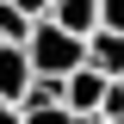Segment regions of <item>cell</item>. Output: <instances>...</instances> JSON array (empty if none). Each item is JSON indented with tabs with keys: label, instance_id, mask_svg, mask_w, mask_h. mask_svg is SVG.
Segmentation results:
<instances>
[{
	"label": "cell",
	"instance_id": "9",
	"mask_svg": "<svg viewBox=\"0 0 124 124\" xmlns=\"http://www.w3.org/2000/svg\"><path fill=\"white\" fill-rule=\"evenodd\" d=\"M99 25H112V31H124V0H99Z\"/></svg>",
	"mask_w": 124,
	"mask_h": 124
},
{
	"label": "cell",
	"instance_id": "7",
	"mask_svg": "<svg viewBox=\"0 0 124 124\" xmlns=\"http://www.w3.org/2000/svg\"><path fill=\"white\" fill-rule=\"evenodd\" d=\"M19 124H81V118L56 99V106H19Z\"/></svg>",
	"mask_w": 124,
	"mask_h": 124
},
{
	"label": "cell",
	"instance_id": "10",
	"mask_svg": "<svg viewBox=\"0 0 124 124\" xmlns=\"http://www.w3.org/2000/svg\"><path fill=\"white\" fill-rule=\"evenodd\" d=\"M13 6H25L31 19H44V13H50V0H13Z\"/></svg>",
	"mask_w": 124,
	"mask_h": 124
},
{
	"label": "cell",
	"instance_id": "1",
	"mask_svg": "<svg viewBox=\"0 0 124 124\" xmlns=\"http://www.w3.org/2000/svg\"><path fill=\"white\" fill-rule=\"evenodd\" d=\"M25 56H31V68H37V75H68V68H81V62H87V37L62 31L56 19H31Z\"/></svg>",
	"mask_w": 124,
	"mask_h": 124
},
{
	"label": "cell",
	"instance_id": "2",
	"mask_svg": "<svg viewBox=\"0 0 124 124\" xmlns=\"http://www.w3.org/2000/svg\"><path fill=\"white\" fill-rule=\"evenodd\" d=\"M112 75H99L93 62H81V68H68L62 75V106L75 112V118H87V112H99V93H106Z\"/></svg>",
	"mask_w": 124,
	"mask_h": 124
},
{
	"label": "cell",
	"instance_id": "4",
	"mask_svg": "<svg viewBox=\"0 0 124 124\" xmlns=\"http://www.w3.org/2000/svg\"><path fill=\"white\" fill-rule=\"evenodd\" d=\"M87 62L99 68V75H112V81H118V75H124V31L93 25V31H87Z\"/></svg>",
	"mask_w": 124,
	"mask_h": 124
},
{
	"label": "cell",
	"instance_id": "11",
	"mask_svg": "<svg viewBox=\"0 0 124 124\" xmlns=\"http://www.w3.org/2000/svg\"><path fill=\"white\" fill-rule=\"evenodd\" d=\"M0 124H19V106H6V99H0Z\"/></svg>",
	"mask_w": 124,
	"mask_h": 124
},
{
	"label": "cell",
	"instance_id": "12",
	"mask_svg": "<svg viewBox=\"0 0 124 124\" xmlns=\"http://www.w3.org/2000/svg\"><path fill=\"white\" fill-rule=\"evenodd\" d=\"M81 124H112V118H99V112H87V118H81Z\"/></svg>",
	"mask_w": 124,
	"mask_h": 124
},
{
	"label": "cell",
	"instance_id": "6",
	"mask_svg": "<svg viewBox=\"0 0 124 124\" xmlns=\"http://www.w3.org/2000/svg\"><path fill=\"white\" fill-rule=\"evenodd\" d=\"M31 37V13L13 6V0H0V44H25Z\"/></svg>",
	"mask_w": 124,
	"mask_h": 124
},
{
	"label": "cell",
	"instance_id": "3",
	"mask_svg": "<svg viewBox=\"0 0 124 124\" xmlns=\"http://www.w3.org/2000/svg\"><path fill=\"white\" fill-rule=\"evenodd\" d=\"M31 56H25V44H0V99L6 106H25V87H31Z\"/></svg>",
	"mask_w": 124,
	"mask_h": 124
},
{
	"label": "cell",
	"instance_id": "8",
	"mask_svg": "<svg viewBox=\"0 0 124 124\" xmlns=\"http://www.w3.org/2000/svg\"><path fill=\"white\" fill-rule=\"evenodd\" d=\"M99 118L124 124V75H118V81H106V93H99Z\"/></svg>",
	"mask_w": 124,
	"mask_h": 124
},
{
	"label": "cell",
	"instance_id": "5",
	"mask_svg": "<svg viewBox=\"0 0 124 124\" xmlns=\"http://www.w3.org/2000/svg\"><path fill=\"white\" fill-rule=\"evenodd\" d=\"M44 19H56L62 31H75V37H87L93 25H99V0H50V13Z\"/></svg>",
	"mask_w": 124,
	"mask_h": 124
}]
</instances>
